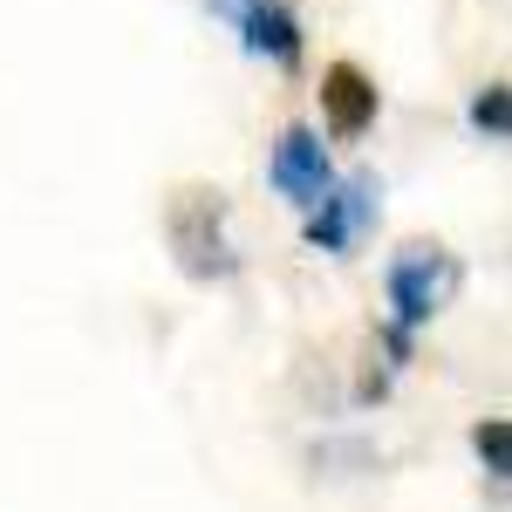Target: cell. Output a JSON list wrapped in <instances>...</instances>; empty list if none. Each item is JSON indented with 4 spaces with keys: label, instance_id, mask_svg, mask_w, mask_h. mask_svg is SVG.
Returning <instances> with one entry per match:
<instances>
[{
    "label": "cell",
    "instance_id": "3",
    "mask_svg": "<svg viewBox=\"0 0 512 512\" xmlns=\"http://www.w3.org/2000/svg\"><path fill=\"white\" fill-rule=\"evenodd\" d=\"M267 185H274L294 212H308V205L335 185V164H328L321 130H308V123H287V130H280L274 151H267Z\"/></svg>",
    "mask_w": 512,
    "mask_h": 512
},
{
    "label": "cell",
    "instance_id": "4",
    "mask_svg": "<svg viewBox=\"0 0 512 512\" xmlns=\"http://www.w3.org/2000/svg\"><path fill=\"white\" fill-rule=\"evenodd\" d=\"M369 219H376V185H369V178H335V185L308 205V226H301V233H308L315 253H349Z\"/></svg>",
    "mask_w": 512,
    "mask_h": 512
},
{
    "label": "cell",
    "instance_id": "5",
    "mask_svg": "<svg viewBox=\"0 0 512 512\" xmlns=\"http://www.w3.org/2000/svg\"><path fill=\"white\" fill-rule=\"evenodd\" d=\"M233 28L246 41V55H260L274 69H301V55H308V28H301V14L287 0H239Z\"/></svg>",
    "mask_w": 512,
    "mask_h": 512
},
{
    "label": "cell",
    "instance_id": "8",
    "mask_svg": "<svg viewBox=\"0 0 512 512\" xmlns=\"http://www.w3.org/2000/svg\"><path fill=\"white\" fill-rule=\"evenodd\" d=\"M472 444H478V458H485V472L506 485V478H512V424H506V417H485V424L472 431Z\"/></svg>",
    "mask_w": 512,
    "mask_h": 512
},
{
    "label": "cell",
    "instance_id": "2",
    "mask_svg": "<svg viewBox=\"0 0 512 512\" xmlns=\"http://www.w3.org/2000/svg\"><path fill=\"white\" fill-rule=\"evenodd\" d=\"M458 287H465V267L431 246V239H410L403 253H396L390 267H383V294H390V328L396 335H417V328H431L451 301H458Z\"/></svg>",
    "mask_w": 512,
    "mask_h": 512
},
{
    "label": "cell",
    "instance_id": "7",
    "mask_svg": "<svg viewBox=\"0 0 512 512\" xmlns=\"http://www.w3.org/2000/svg\"><path fill=\"white\" fill-rule=\"evenodd\" d=\"M472 130L485 137V144H506V130H512V96H506V82H485L472 96Z\"/></svg>",
    "mask_w": 512,
    "mask_h": 512
},
{
    "label": "cell",
    "instance_id": "1",
    "mask_svg": "<svg viewBox=\"0 0 512 512\" xmlns=\"http://www.w3.org/2000/svg\"><path fill=\"white\" fill-rule=\"evenodd\" d=\"M164 239L178 274L198 287H226L239 274V246H233V205L219 185H178L164 205Z\"/></svg>",
    "mask_w": 512,
    "mask_h": 512
},
{
    "label": "cell",
    "instance_id": "6",
    "mask_svg": "<svg viewBox=\"0 0 512 512\" xmlns=\"http://www.w3.org/2000/svg\"><path fill=\"white\" fill-rule=\"evenodd\" d=\"M376 110H383V103H376V82L362 76L355 62H328V69H321V123H328L335 144L369 137Z\"/></svg>",
    "mask_w": 512,
    "mask_h": 512
}]
</instances>
